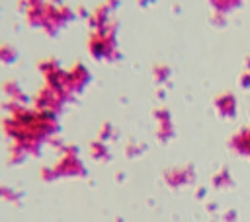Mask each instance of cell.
Returning a JSON list of instances; mask_svg holds the SVG:
<instances>
[{
	"label": "cell",
	"instance_id": "obj_2",
	"mask_svg": "<svg viewBox=\"0 0 250 222\" xmlns=\"http://www.w3.org/2000/svg\"><path fill=\"white\" fill-rule=\"evenodd\" d=\"M4 92H6V95L12 99V101H20L21 99V90H20V86L16 84V82H6L4 84Z\"/></svg>",
	"mask_w": 250,
	"mask_h": 222
},
{
	"label": "cell",
	"instance_id": "obj_3",
	"mask_svg": "<svg viewBox=\"0 0 250 222\" xmlns=\"http://www.w3.org/2000/svg\"><path fill=\"white\" fill-rule=\"evenodd\" d=\"M20 195L16 193V191H12L10 187H4V185H0V199H6V201H16Z\"/></svg>",
	"mask_w": 250,
	"mask_h": 222
},
{
	"label": "cell",
	"instance_id": "obj_1",
	"mask_svg": "<svg viewBox=\"0 0 250 222\" xmlns=\"http://www.w3.org/2000/svg\"><path fill=\"white\" fill-rule=\"evenodd\" d=\"M18 58V51L12 45H0V62L2 64H14Z\"/></svg>",
	"mask_w": 250,
	"mask_h": 222
}]
</instances>
